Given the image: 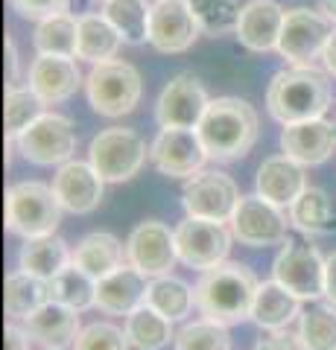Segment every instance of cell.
Segmentation results:
<instances>
[{
	"label": "cell",
	"instance_id": "1",
	"mask_svg": "<svg viewBox=\"0 0 336 350\" xmlns=\"http://www.w3.org/2000/svg\"><path fill=\"white\" fill-rule=\"evenodd\" d=\"M260 283L255 280L252 269L243 262H220L208 271H202L196 292V310L216 324H240L252 319V306Z\"/></svg>",
	"mask_w": 336,
	"mask_h": 350
},
{
	"label": "cell",
	"instance_id": "2",
	"mask_svg": "<svg viewBox=\"0 0 336 350\" xmlns=\"http://www.w3.org/2000/svg\"><path fill=\"white\" fill-rule=\"evenodd\" d=\"M266 108L281 126L316 120L331 108L328 76L313 64H292L272 76L266 91Z\"/></svg>",
	"mask_w": 336,
	"mask_h": 350
},
{
	"label": "cell",
	"instance_id": "3",
	"mask_svg": "<svg viewBox=\"0 0 336 350\" xmlns=\"http://www.w3.org/2000/svg\"><path fill=\"white\" fill-rule=\"evenodd\" d=\"M199 137L211 161H237L248 155L260 135L257 111L240 96H220L211 100L199 123Z\"/></svg>",
	"mask_w": 336,
	"mask_h": 350
},
{
	"label": "cell",
	"instance_id": "4",
	"mask_svg": "<svg viewBox=\"0 0 336 350\" xmlns=\"http://www.w3.org/2000/svg\"><path fill=\"white\" fill-rule=\"evenodd\" d=\"M62 202L41 181H21L6 190V231L24 239L53 234L62 222Z\"/></svg>",
	"mask_w": 336,
	"mask_h": 350
},
{
	"label": "cell",
	"instance_id": "5",
	"mask_svg": "<svg viewBox=\"0 0 336 350\" xmlns=\"http://www.w3.org/2000/svg\"><path fill=\"white\" fill-rule=\"evenodd\" d=\"M85 88H88V103L94 111L112 120L132 114L135 105L140 103V91H144L138 68L120 59L94 64Z\"/></svg>",
	"mask_w": 336,
	"mask_h": 350
},
{
	"label": "cell",
	"instance_id": "6",
	"mask_svg": "<svg viewBox=\"0 0 336 350\" xmlns=\"http://www.w3.org/2000/svg\"><path fill=\"white\" fill-rule=\"evenodd\" d=\"M91 167L103 175L105 184H120L135 178L146 161V144L135 129H103L88 149Z\"/></svg>",
	"mask_w": 336,
	"mask_h": 350
},
{
	"label": "cell",
	"instance_id": "7",
	"mask_svg": "<svg viewBox=\"0 0 336 350\" xmlns=\"http://www.w3.org/2000/svg\"><path fill=\"white\" fill-rule=\"evenodd\" d=\"M289 222L281 207L266 202L263 196H243L231 216V234L240 245L248 248H272L289 243Z\"/></svg>",
	"mask_w": 336,
	"mask_h": 350
},
{
	"label": "cell",
	"instance_id": "8",
	"mask_svg": "<svg viewBox=\"0 0 336 350\" xmlns=\"http://www.w3.org/2000/svg\"><path fill=\"white\" fill-rule=\"evenodd\" d=\"M231 239L234 234L225 228V222H214V219L188 216L176 228L179 260L196 271H208L214 266H220V262H225V257L231 251Z\"/></svg>",
	"mask_w": 336,
	"mask_h": 350
},
{
	"label": "cell",
	"instance_id": "9",
	"mask_svg": "<svg viewBox=\"0 0 336 350\" xmlns=\"http://www.w3.org/2000/svg\"><path fill=\"white\" fill-rule=\"evenodd\" d=\"M21 155L36 167H53V163H68L77 152V131L64 114H41L27 131H21L15 140Z\"/></svg>",
	"mask_w": 336,
	"mask_h": 350
},
{
	"label": "cell",
	"instance_id": "10",
	"mask_svg": "<svg viewBox=\"0 0 336 350\" xmlns=\"http://www.w3.org/2000/svg\"><path fill=\"white\" fill-rule=\"evenodd\" d=\"M333 21L324 12H313V9H289L284 15V29H281L278 53L289 64H313L322 59L324 44H328L333 32Z\"/></svg>",
	"mask_w": 336,
	"mask_h": 350
},
{
	"label": "cell",
	"instance_id": "11",
	"mask_svg": "<svg viewBox=\"0 0 336 350\" xmlns=\"http://www.w3.org/2000/svg\"><path fill=\"white\" fill-rule=\"evenodd\" d=\"M272 278L301 301L324 298V257L316 245L284 243L272 262Z\"/></svg>",
	"mask_w": 336,
	"mask_h": 350
},
{
	"label": "cell",
	"instance_id": "12",
	"mask_svg": "<svg viewBox=\"0 0 336 350\" xmlns=\"http://www.w3.org/2000/svg\"><path fill=\"white\" fill-rule=\"evenodd\" d=\"M179 260L176 248V231H170L158 219H146L140 222L126 239V262L135 266L144 278H161L170 275V269Z\"/></svg>",
	"mask_w": 336,
	"mask_h": 350
},
{
	"label": "cell",
	"instance_id": "13",
	"mask_svg": "<svg viewBox=\"0 0 336 350\" xmlns=\"http://www.w3.org/2000/svg\"><path fill=\"white\" fill-rule=\"evenodd\" d=\"M240 199L243 196L237 190V184L225 172L199 170L184 184L181 204H184V211H188V216L214 219V222H231Z\"/></svg>",
	"mask_w": 336,
	"mask_h": 350
},
{
	"label": "cell",
	"instance_id": "14",
	"mask_svg": "<svg viewBox=\"0 0 336 350\" xmlns=\"http://www.w3.org/2000/svg\"><path fill=\"white\" fill-rule=\"evenodd\" d=\"M208 105L211 100L205 85L193 73H179L161 91L155 103V120L161 129H199Z\"/></svg>",
	"mask_w": 336,
	"mask_h": 350
},
{
	"label": "cell",
	"instance_id": "15",
	"mask_svg": "<svg viewBox=\"0 0 336 350\" xmlns=\"http://www.w3.org/2000/svg\"><path fill=\"white\" fill-rule=\"evenodd\" d=\"M149 158H153L161 175L190 178L205 167L208 152H205L196 129H161L153 146H149Z\"/></svg>",
	"mask_w": 336,
	"mask_h": 350
},
{
	"label": "cell",
	"instance_id": "16",
	"mask_svg": "<svg viewBox=\"0 0 336 350\" xmlns=\"http://www.w3.org/2000/svg\"><path fill=\"white\" fill-rule=\"evenodd\" d=\"M199 21L188 0H155L149 12V44L158 53H184L199 38Z\"/></svg>",
	"mask_w": 336,
	"mask_h": 350
},
{
	"label": "cell",
	"instance_id": "17",
	"mask_svg": "<svg viewBox=\"0 0 336 350\" xmlns=\"http://www.w3.org/2000/svg\"><path fill=\"white\" fill-rule=\"evenodd\" d=\"M103 187H105V181H103V175L91 167V161L88 163H82V161L62 163L56 178H53V190H56L62 207L77 216L94 213L96 207H100Z\"/></svg>",
	"mask_w": 336,
	"mask_h": 350
},
{
	"label": "cell",
	"instance_id": "18",
	"mask_svg": "<svg viewBox=\"0 0 336 350\" xmlns=\"http://www.w3.org/2000/svg\"><path fill=\"white\" fill-rule=\"evenodd\" d=\"M79 85L82 73L73 56H44V53H38V59L29 68V88L44 105H59L70 100Z\"/></svg>",
	"mask_w": 336,
	"mask_h": 350
},
{
	"label": "cell",
	"instance_id": "19",
	"mask_svg": "<svg viewBox=\"0 0 336 350\" xmlns=\"http://www.w3.org/2000/svg\"><path fill=\"white\" fill-rule=\"evenodd\" d=\"M281 149L284 155L296 158L305 167H319L336 149V131L328 120H301V123H289L281 131Z\"/></svg>",
	"mask_w": 336,
	"mask_h": 350
},
{
	"label": "cell",
	"instance_id": "20",
	"mask_svg": "<svg viewBox=\"0 0 336 350\" xmlns=\"http://www.w3.org/2000/svg\"><path fill=\"white\" fill-rule=\"evenodd\" d=\"M284 9L275 0H252L243 6L240 21H237V38L246 50L269 53L278 50L281 29H284Z\"/></svg>",
	"mask_w": 336,
	"mask_h": 350
},
{
	"label": "cell",
	"instance_id": "21",
	"mask_svg": "<svg viewBox=\"0 0 336 350\" xmlns=\"http://www.w3.org/2000/svg\"><path fill=\"white\" fill-rule=\"evenodd\" d=\"M307 190L305 163L289 155H272L257 170V196L278 207H292V202Z\"/></svg>",
	"mask_w": 336,
	"mask_h": 350
},
{
	"label": "cell",
	"instance_id": "22",
	"mask_svg": "<svg viewBox=\"0 0 336 350\" xmlns=\"http://www.w3.org/2000/svg\"><path fill=\"white\" fill-rule=\"evenodd\" d=\"M146 278L135 266L123 262L112 275L96 280V310L105 315H129L146 301Z\"/></svg>",
	"mask_w": 336,
	"mask_h": 350
},
{
	"label": "cell",
	"instance_id": "23",
	"mask_svg": "<svg viewBox=\"0 0 336 350\" xmlns=\"http://www.w3.org/2000/svg\"><path fill=\"white\" fill-rule=\"evenodd\" d=\"M21 327L29 333L32 342H38L44 347H64V345L77 342V336H79V312L59 301H47L41 310L27 315L21 321Z\"/></svg>",
	"mask_w": 336,
	"mask_h": 350
},
{
	"label": "cell",
	"instance_id": "24",
	"mask_svg": "<svg viewBox=\"0 0 336 350\" xmlns=\"http://www.w3.org/2000/svg\"><path fill=\"white\" fill-rule=\"evenodd\" d=\"M301 319V298L292 295L287 286L272 278L257 286L255 306H252V321L260 330H287V327Z\"/></svg>",
	"mask_w": 336,
	"mask_h": 350
},
{
	"label": "cell",
	"instance_id": "25",
	"mask_svg": "<svg viewBox=\"0 0 336 350\" xmlns=\"http://www.w3.org/2000/svg\"><path fill=\"white\" fill-rule=\"evenodd\" d=\"M70 262H73V251L56 234L27 239V243L21 245V254H18L21 269L29 271V275H36V278H44V280H53L64 266H70Z\"/></svg>",
	"mask_w": 336,
	"mask_h": 350
},
{
	"label": "cell",
	"instance_id": "26",
	"mask_svg": "<svg viewBox=\"0 0 336 350\" xmlns=\"http://www.w3.org/2000/svg\"><path fill=\"white\" fill-rule=\"evenodd\" d=\"M123 260H126V245L114 234H105V231H94L88 237H82L77 248H73V262L88 271L94 280L120 269Z\"/></svg>",
	"mask_w": 336,
	"mask_h": 350
},
{
	"label": "cell",
	"instance_id": "27",
	"mask_svg": "<svg viewBox=\"0 0 336 350\" xmlns=\"http://www.w3.org/2000/svg\"><path fill=\"white\" fill-rule=\"evenodd\" d=\"M47 301H53L50 292V280L36 278L29 271H12L6 278V292H3V304H6V315L15 321H24L27 315L41 310Z\"/></svg>",
	"mask_w": 336,
	"mask_h": 350
},
{
	"label": "cell",
	"instance_id": "28",
	"mask_svg": "<svg viewBox=\"0 0 336 350\" xmlns=\"http://www.w3.org/2000/svg\"><path fill=\"white\" fill-rule=\"evenodd\" d=\"M123 36L105 15H82L79 18V38H77V59L85 62H108L117 56Z\"/></svg>",
	"mask_w": 336,
	"mask_h": 350
},
{
	"label": "cell",
	"instance_id": "29",
	"mask_svg": "<svg viewBox=\"0 0 336 350\" xmlns=\"http://www.w3.org/2000/svg\"><path fill=\"white\" fill-rule=\"evenodd\" d=\"M123 330L129 336V345L138 347V350H161V347L170 345V338H176L172 321L167 315H161L155 306H149L146 301L126 315Z\"/></svg>",
	"mask_w": 336,
	"mask_h": 350
},
{
	"label": "cell",
	"instance_id": "30",
	"mask_svg": "<svg viewBox=\"0 0 336 350\" xmlns=\"http://www.w3.org/2000/svg\"><path fill=\"white\" fill-rule=\"evenodd\" d=\"M146 304L155 306L161 315H167L170 321H181L184 315L193 310L196 304V292H193L181 278L172 275H161L153 278L146 286Z\"/></svg>",
	"mask_w": 336,
	"mask_h": 350
},
{
	"label": "cell",
	"instance_id": "31",
	"mask_svg": "<svg viewBox=\"0 0 336 350\" xmlns=\"http://www.w3.org/2000/svg\"><path fill=\"white\" fill-rule=\"evenodd\" d=\"M77 38H79V18L59 12L53 18L38 21L32 44L44 56H77Z\"/></svg>",
	"mask_w": 336,
	"mask_h": 350
},
{
	"label": "cell",
	"instance_id": "32",
	"mask_svg": "<svg viewBox=\"0 0 336 350\" xmlns=\"http://www.w3.org/2000/svg\"><path fill=\"white\" fill-rule=\"evenodd\" d=\"M50 292H53V301L70 306V310H77V312L96 306V280L85 269H79L77 262L64 266L59 275L50 280Z\"/></svg>",
	"mask_w": 336,
	"mask_h": 350
},
{
	"label": "cell",
	"instance_id": "33",
	"mask_svg": "<svg viewBox=\"0 0 336 350\" xmlns=\"http://www.w3.org/2000/svg\"><path fill=\"white\" fill-rule=\"evenodd\" d=\"M289 219L305 234H324L333 228V204L322 187H307L289 207Z\"/></svg>",
	"mask_w": 336,
	"mask_h": 350
},
{
	"label": "cell",
	"instance_id": "34",
	"mask_svg": "<svg viewBox=\"0 0 336 350\" xmlns=\"http://www.w3.org/2000/svg\"><path fill=\"white\" fill-rule=\"evenodd\" d=\"M149 12L153 6H146V0H105L103 9V15L112 21L126 44L149 41Z\"/></svg>",
	"mask_w": 336,
	"mask_h": 350
},
{
	"label": "cell",
	"instance_id": "35",
	"mask_svg": "<svg viewBox=\"0 0 336 350\" xmlns=\"http://www.w3.org/2000/svg\"><path fill=\"white\" fill-rule=\"evenodd\" d=\"M298 338L307 350H336V304L324 301L301 312Z\"/></svg>",
	"mask_w": 336,
	"mask_h": 350
},
{
	"label": "cell",
	"instance_id": "36",
	"mask_svg": "<svg viewBox=\"0 0 336 350\" xmlns=\"http://www.w3.org/2000/svg\"><path fill=\"white\" fill-rule=\"evenodd\" d=\"M44 114V103L32 94V88H9L3 103V123H6V140H18L21 131H27L36 120Z\"/></svg>",
	"mask_w": 336,
	"mask_h": 350
},
{
	"label": "cell",
	"instance_id": "37",
	"mask_svg": "<svg viewBox=\"0 0 336 350\" xmlns=\"http://www.w3.org/2000/svg\"><path fill=\"white\" fill-rule=\"evenodd\" d=\"M193 15H196L202 32L208 36H225V32H237V21H240V0H188Z\"/></svg>",
	"mask_w": 336,
	"mask_h": 350
},
{
	"label": "cell",
	"instance_id": "38",
	"mask_svg": "<svg viewBox=\"0 0 336 350\" xmlns=\"http://www.w3.org/2000/svg\"><path fill=\"white\" fill-rule=\"evenodd\" d=\"M172 342H176V350H231L229 327L216 324L211 319L181 327Z\"/></svg>",
	"mask_w": 336,
	"mask_h": 350
},
{
	"label": "cell",
	"instance_id": "39",
	"mask_svg": "<svg viewBox=\"0 0 336 350\" xmlns=\"http://www.w3.org/2000/svg\"><path fill=\"white\" fill-rule=\"evenodd\" d=\"M129 336L120 327L108 324V321H94L88 327H82L73 350H129Z\"/></svg>",
	"mask_w": 336,
	"mask_h": 350
},
{
	"label": "cell",
	"instance_id": "40",
	"mask_svg": "<svg viewBox=\"0 0 336 350\" xmlns=\"http://www.w3.org/2000/svg\"><path fill=\"white\" fill-rule=\"evenodd\" d=\"M9 3H12V9L21 18L44 21V18H53L59 12H68L70 0H9Z\"/></svg>",
	"mask_w": 336,
	"mask_h": 350
},
{
	"label": "cell",
	"instance_id": "41",
	"mask_svg": "<svg viewBox=\"0 0 336 350\" xmlns=\"http://www.w3.org/2000/svg\"><path fill=\"white\" fill-rule=\"evenodd\" d=\"M255 350H307L301 345L298 336H292L287 330H266L263 338H257Z\"/></svg>",
	"mask_w": 336,
	"mask_h": 350
},
{
	"label": "cell",
	"instance_id": "42",
	"mask_svg": "<svg viewBox=\"0 0 336 350\" xmlns=\"http://www.w3.org/2000/svg\"><path fill=\"white\" fill-rule=\"evenodd\" d=\"M3 338H6V350H29V342H32L29 333L18 324H6Z\"/></svg>",
	"mask_w": 336,
	"mask_h": 350
},
{
	"label": "cell",
	"instance_id": "43",
	"mask_svg": "<svg viewBox=\"0 0 336 350\" xmlns=\"http://www.w3.org/2000/svg\"><path fill=\"white\" fill-rule=\"evenodd\" d=\"M324 298L336 304V251L324 257Z\"/></svg>",
	"mask_w": 336,
	"mask_h": 350
},
{
	"label": "cell",
	"instance_id": "44",
	"mask_svg": "<svg viewBox=\"0 0 336 350\" xmlns=\"http://www.w3.org/2000/svg\"><path fill=\"white\" fill-rule=\"evenodd\" d=\"M6 85L18 88V50L12 36H6Z\"/></svg>",
	"mask_w": 336,
	"mask_h": 350
},
{
	"label": "cell",
	"instance_id": "45",
	"mask_svg": "<svg viewBox=\"0 0 336 350\" xmlns=\"http://www.w3.org/2000/svg\"><path fill=\"white\" fill-rule=\"evenodd\" d=\"M322 64H324V70H328L333 79H336V29L331 32V38L328 44H324V53H322Z\"/></svg>",
	"mask_w": 336,
	"mask_h": 350
},
{
	"label": "cell",
	"instance_id": "46",
	"mask_svg": "<svg viewBox=\"0 0 336 350\" xmlns=\"http://www.w3.org/2000/svg\"><path fill=\"white\" fill-rule=\"evenodd\" d=\"M319 3H322V12L336 24V0H319Z\"/></svg>",
	"mask_w": 336,
	"mask_h": 350
},
{
	"label": "cell",
	"instance_id": "47",
	"mask_svg": "<svg viewBox=\"0 0 336 350\" xmlns=\"http://www.w3.org/2000/svg\"><path fill=\"white\" fill-rule=\"evenodd\" d=\"M44 350H62V347H44Z\"/></svg>",
	"mask_w": 336,
	"mask_h": 350
},
{
	"label": "cell",
	"instance_id": "48",
	"mask_svg": "<svg viewBox=\"0 0 336 350\" xmlns=\"http://www.w3.org/2000/svg\"><path fill=\"white\" fill-rule=\"evenodd\" d=\"M103 3H105V0H103Z\"/></svg>",
	"mask_w": 336,
	"mask_h": 350
}]
</instances>
